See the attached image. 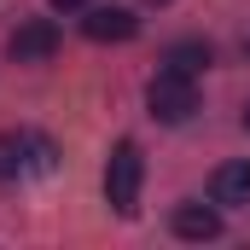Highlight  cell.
Listing matches in <instances>:
<instances>
[{
	"instance_id": "30bf717a",
	"label": "cell",
	"mask_w": 250,
	"mask_h": 250,
	"mask_svg": "<svg viewBox=\"0 0 250 250\" xmlns=\"http://www.w3.org/2000/svg\"><path fill=\"white\" fill-rule=\"evenodd\" d=\"M53 6H59V12H70V6H87V0H53Z\"/></svg>"
},
{
	"instance_id": "6da1fadb",
	"label": "cell",
	"mask_w": 250,
	"mask_h": 250,
	"mask_svg": "<svg viewBox=\"0 0 250 250\" xmlns=\"http://www.w3.org/2000/svg\"><path fill=\"white\" fill-rule=\"evenodd\" d=\"M140 181H146L140 146L123 140V146L111 151V163H105V198H111V209H117V215H134V209H140Z\"/></svg>"
},
{
	"instance_id": "277c9868",
	"label": "cell",
	"mask_w": 250,
	"mask_h": 250,
	"mask_svg": "<svg viewBox=\"0 0 250 250\" xmlns=\"http://www.w3.org/2000/svg\"><path fill=\"white\" fill-rule=\"evenodd\" d=\"M82 29H87V41H134L140 35V18L128 6H99V12L82 18Z\"/></svg>"
},
{
	"instance_id": "9c48e42d",
	"label": "cell",
	"mask_w": 250,
	"mask_h": 250,
	"mask_svg": "<svg viewBox=\"0 0 250 250\" xmlns=\"http://www.w3.org/2000/svg\"><path fill=\"white\" fill-rule=\"evenodd\" d=\"M23 175V140L18 134H0V181Z\"/></svg>"
},
{
	"instance_id": "8fae6325",
	"label": "cell",
	"mask_w": 250,
	"mask_h": 250,
	"mask_svg": "<svg viewBox=\"0 0 250 250\" xmlns=\"http://www.w3.org/2000/svg\"><path fill=\"white\" fill-rule=\"evenodd\" d=\"M245 128H250V111H245Z\"/></svg>"
},
{
	"instance_id": "ba28073f",
	"label": "cell",
	"mask_w": 250,
	"mask_h": 250,
	"mask_svg": "<svg viewBox=\"0 0 250 250\" xmlns=\"http://www.w3.org/2000/svg\"><path fill=\"white\" fill-rule=\"evenodd\" d=\"M169 70H181V76H198V70H209V47L204 41H175L169 53H163Z\"/></svg>"
},
{
	"instance_id": "3957f363",
	"label": "cell",
	"mask_w": 250,
	"mask_h": 250,
	"mask_svg": "<svg viewBox=\"0 0 250 250\" xmlns=\"http://www.w3.org/2000/svg\"><path fill=\"white\" fill-rule=\"evenodd\" d=\"M6 53H12V64H41V59H53V53H59V23H47V18L18 23L12 41H6Z\"/></svg>"
},
{
	"instance_id": "8992f818",
	"label": "cell",
	"mask_w": 250,
	"mask_h": 250,
	"mask_svg": "<svg viewBox=\"0 0 250 250\" xmlns=\"http://www.w3.org/2000/svg\"><path fill=\"white\" fill-rule=\"evenodd\" d=\"M175 233H181V239H215V233H221V215H215L209 204H181V209H175Z\"/></svg>"
},
{
	"instance_id": "5b68a950",
	"label": "cell",
	"mask_w": 250,
	"mask_h": 250,
	"mask_svg": "<svg viewBox=\"0 0 250 250\" xmlns=\"http://www.w3.org/2000/svg\"><path fill=\"white\" fill-rule=\"evenodd\" d=\"M209 198H215V204H250V157L221 163V169L209 175Z\"/></svg>"
},
{
	"instance_id": "52a82bcc",
	"label": "cell",
	"mask_w": 250,
	"mask_h": 250,
	"mask_svg": "<svg viewBox=\"0 0 250 250\" xmlns=\"http://www.w3.org/2000/svg\"><path fill=\"white\" fill-rule=\"evenodd\" d=\"M18 140H23V169L29 175H53L59 169V151H53L47 134H18Z\"/></svg>"
},
{
	"instance_id": "7a4b0ae2",
	"label": "cell",
	"mask_w": 250,
	"mask_h": 250,
	"mask_svg": "<svg viewBox=\"0 0 250 250\" xmlns=\"http://www.w3.org/2000/svg\"><path fill=\"white\" fill-rule=\"evenodd\" d=\"M146 105H151L157 123H187L192 111H198V87H192V76H181V70H157L146 82Z\"/></svg>"
},
{
	"instance_id": "7c38bea8",
	"label": "cell",
	"mask_w": 250,
	"mask_h": 250,
	"mask_svg": "<svg viewBox=\"0 0 250 250\" xmlns=\"http://www.w3.org/2000/svg\"><path fill=\"white\" fill-rule=\"evenodd\" d=\"M157 6H163V0H157Z\"/></svg>"
}]
</instances>
